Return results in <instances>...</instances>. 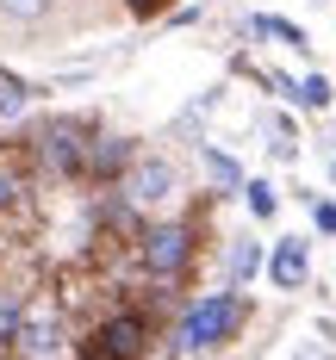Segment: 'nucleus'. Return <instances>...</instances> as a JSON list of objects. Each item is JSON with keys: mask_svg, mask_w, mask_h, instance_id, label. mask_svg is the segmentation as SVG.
Masks as SVG:
<instances>
[{"mask_svg": "<svg viewBox=\"0 0 336 360\" xmlns=\"http://www.w3.org/2000/svg\"><path fill=\"white\" fill-rule=\"evenodd\" d=\"M311 230L318 236H336V199H311Z\"/></svg>", "mask_w": 336, "mask_h": 360, "instance_id": "nucleus-18", "label": "nucleus"}, {"mask_svg": "<svg viewBox=\"0 0 336 360\" xmlns=\"http://www.w3.org/2000/svg\"><path fill=\"white\" fill-rule=\"evenodd\" d=\"M268 280L280 292H299L311 280V243H305V236H280L274 255H268Z\"/></svg>", "mask_w": 336, "mask_h": 360, "instance_id": "nucleus-8", "label": "nucleus"}, {"mask_svg": "<svg viewBox=\"0 0 336 360\" xmlns=\"http://www.w3.org/2000/svg\"><path fill=\"white\" fill-rule=\"evenodd\" d=\"M87 143H94V124L87 118H44L32 131V143H25V155H32V168H44L50 180H81V162H87Z\"/></svg>", "mask_w": 336, "mask_h": 360, "instance_id": "nucleus-5", "label": "nucleus"}, {"mask_svg": "<svg viewBox=\"0 0 336 360\" xmlns=\"http://www.w3.org/2000/svg\"><path fill=\"white\" fill-rule=\"evenodd\" d=\"M149 348H156V317L137 311V304H112L106 317L75 342L81 360H149Z\"/></svg>", "mask_w": 336, "mask_h": 360, "instance_id": "nucleus-3", "label": "nucleus"}, {"mask_svg": "<svg viewBox=\"0 0 336 360\" xmlns=\"http://www.w3.org/2000/svg\"><path fill=\"white\" fill-rule=\"evenodd\" d=\"M19 304H25L19 292H6V286H0V348L13 342V323H19Z\"/></svg>", "mask_w": 336, "mask_h": 360, "instance_id": "nucleus-17", "label": "nucleus"}, {"mask_svg": "<svg viewBox=\"0 0 336 360\" xmlns=\"http://www.w3.org/2000/svg\"><path fill=\"white\" fill-rule=\"evenodd\" d=\"M249 32H256V37H274V44H287V50H311V37H305V25H293V19H280V13H261V19H249Z\"/></svg>", "mask_w": 336, "mask_h": 360, "instance_id": "nucleus-12", "label": "nucleus"}, {"mask_svg": "<svg viewBox=\"0 0 336 360\" xmlns=\"http://www.w3.org/2000/svg\"><path fill=\"white\" fill-rule=\"evenodd\" d=\"M13 360H69L75 335H69V311L50 298V292H32L19 304V323H13V342H6Z\"/></svg>", "mask_w": 336, "mask_h": 360, "instance_id": "nucleus-2", "label": "nucleus"}, {"mask_svg": "<svg viewBox=\"0 0 336 360\" xmlns=\"http://www.w3.org/2000/svg\"><path fill=\"white\" fill-rule=\"evenodd\" d=\"M0 261H6V230H0Z\"/></svg>", "mask_w": 336, "mask_h": 360, "instance_id": "nucleus-20", "label": "nucleus"}, {"mask_svg": "<svg viewBox=\"0 0 336 360\" xmlns=\"http://www.w3.org/2000/svg\"><path fill=\"white\" fill-rule=\"evenodd\" d=\"M193 255H199V230H193V217H149L144 230H137V261H144V274L156 280V286L187 280Z\"/></svg>", "mask_w": 336, "mask_h": 360, "instance_id": "nucleus-4", "label": "nucleus"}, {"mask_svg": "<svg viewBox=\"0 0 336 360\" xmlns=\"http://www.w3.org/2000/svg\"><path fill=\"white\" fill-rule=\"evenodd\" d=\"M243 205H249V217H268L280 212V193H274V180H243Z\"/></svg>", "mask_w": 336, "mask_h": 360, "instance_id": "nucleus-14", "label": "nucleus"}, {"mask_svg": "<svg viewBox=\"0 0 336 360\" xmlns=\"http://www.w3.org/2000/svg\"><path fill=\"white\" fill-rule=\"evenodd\" d=\"M224 267H230V286L243 292V286H249V280L261 274V243H256V236H237V243H230V261H224Z\"/></svg>", "mask_w": 336, "mask_h": 360, "instance_id": "nucleus-11", "label": "nucleus"}, {"mask_svg": "<svg viewBox=\"0 0 336 360\" xmlns=\"http://www.w3.org/2000/svg\"><path fill=\"white\" fill-rule=\"evenodd\" d=\"M243 323H249V298L237 286L199 292L181 317H175V342L168 348H175V360H206V354H218V348H230L243 335Z\"/></svg>", "mask_w": 336, "mask_h": 360, "instance_id": "nucleus-1", "label": "nucleus"}, {"mask_svg": "<svg viewBox=\"0 0 336 360\" xmlns=\"http://www.w3.org/2000/svg\"><path fill=\"white\" fill-rule=\"evenodd\" d=\"M199 162H206V174H212V186H224V193H230V186H237V193H243V162H237V155H224V149H199Z\"/></svg>", "mask_w": 336, "mask_h": 360, "instance_id": "nucleus-13", "label": "nucleus"}, {"mask_svg": "<svg viewBox=\"0 0 336 360\" xmlns=\"http://www.w3.org/2000/svg\"><path fill=\"white\" fill-rule=\"evenodd\" d=\"M25 149H0V217H13L25 205V193H32V180H25Z\"/></svg>", "mask_w": 336, "mask_h": 360, "instance_id": "nucleus-9", "label": "nucleus"}, {"mask_svg": "<svg viewBox=\"0 0 336 360\" xmlns=\"http://www.w3.org/2000/svg\"><path fill=\"white\" fill-rule=\"evenodd\" d=\"M336 100V87H330V75H305L299 81V106H311V112H324Z\"/></svg>", "mask_w": 336, "mask_h": 360, "instance_id": "nucleus-15", "label": "nucleus"}, {"mask_svg": "<svg viewBox=\"0 0 336 360\" xmlns=\"http://www.w3.org/2000/svg\"><path fill=\"white\" fill-rule=\"evenodd\" d=\"M131 162H137L131 137H118V131H94V143H87V162H81V180H94V186H118Z\"/></svg>", "mask_w": 336, "mask_h": 360, "instance_id": "nucleus-7", "label": "nucleus"}, {"mask_svg": "<svg viewBox=\"0 0 336 360\" xmlns=\"http://www.w3.org/2000/svg\"><path fill=\"white\" fill-rule=\"evenodd\" d=\"M63 0H0V25L13 32H32V25H50Z\"/></svg>", "mask_w": 336, "mask_h": 360, "instance_id": "nucleus-10", "label": "nucleus"}, {"mask_svg": "<svg viewBox=\"0 0 336 360\" xmlns=\"http://www.w3.org/2000/svg\"><path fill=\"white\" fill-rule=\"evenodd\" d=\"M181 193V174H175V162L168 155H137L125 180H118V205H131L137 217H162V205Z\"/></svg>", "mask_w": 336, "mask_h": 360, "instance_id": "nucleus-6", "label": "nucleus"}, {"mask_svg": "<svg viewBox=\"0 0 336 360\" xmlns=\"http://www.w3.org/2000/svg\"><path fill=\"white\" fill-rule=\"evenodd\" d=\"M318 6H324V0H318Z\"/></svg>", "mask_w": 336, "mask_h": 360, "instance_id": "nucleus-23", "label": "nucleus"}, {"mask_svg": "<svg viewBox=\"0 0 336 360\" xmlns=\"http://www.w3.org/2000/svg\"><path fill=\"white\" fill-rule=\"evenodd\" d=\"M330 180H336V155H330Z\"/></svg>", "mask_w": 336, "mask_h": 360, "instance_id": "nucleus-21", "label": "nucleus"}, {"mask_svg": "<svg viewBox=\"0 0 336 360\" xmlns=\"http://www.w3.org/2000/svg\"><path fill=\"white\" fill-rule=\"evenodd\" d=\"M25 106H32V87L13 81V75H0V118H19Z\"/></svg>", "mask_w": 336, "mask_h": 360, "instance_id": "nucleus-16", "label": "nucleus"}, {"mask_svg": "<svg viewBox=\"0 0 336 360\" xmlns=\"http://www.w3.org/2000/svg\"><path fill=\"white\" fill-rule=\"evenodd\" d=\"M0 360H13V354H6V348H0Z\"/></svg>", "mask_w": 336, "mask_h": 360, "instance_id": "nucleus-22", "label": "nucleus"}, {"mask_svg": "<svg viewBox=\"0 0 336 360\" xmlns=\"http://www.w3.org/2000/svg\"><path fill=\"white\" fill-rule=\"evenodd\" d=\"M118 6H125L131 19H156V13H168L175 0H118Z\"/></svg>", "mask_w": 336, "mask_h": 360, "instance_id": "nucleus-19", "label": "nucleus"}]
</instances>
